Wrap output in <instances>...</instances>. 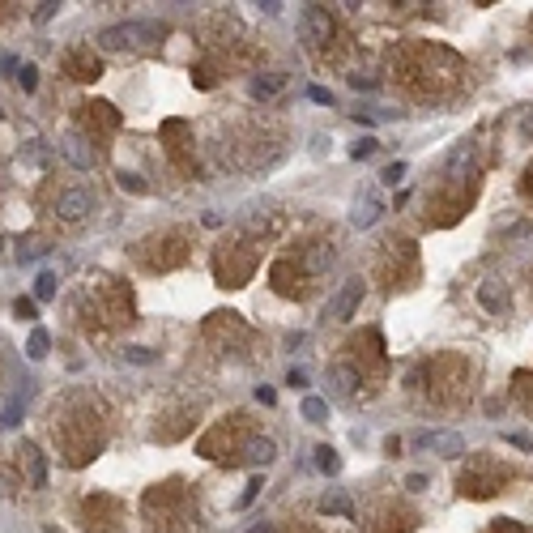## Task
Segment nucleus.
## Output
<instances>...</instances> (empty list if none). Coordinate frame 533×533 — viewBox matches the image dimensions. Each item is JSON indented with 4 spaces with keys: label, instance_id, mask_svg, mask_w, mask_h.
Instances as JSON below:
<instances>
[{
    "label": "nucleus",
    "instance_id": "obj_1",
    "mask_svg": "<svg viewBox=\"0 0 533 533\" xmlns=\"http://www.w3.org/2000/svg\"><path fill=\"white\" fill-rule=\"evenodd\" d=\"M167 39V26L162 21H120V26H107L98 35V43L107 52H120V47H154Z\"/></svg>",
    "mask_w": 533,
    "mask_h": 533
},
{
    "label": "nucleus",
    "instance_id": "obj_2",
    "mask_svg": "<svg viewBox=\"0 0 533 533\" xmlns=\"http://www.w3.org/2000/svg\"><path fill=\"white\" fill-rule=\"evenodd\" d=\"M414 444H418V448H431L436 456H444V461L465 456V436H461V431H418Z\"/></svg>",
    "mask_w": 533,
    "mask_h": 533
},
{
    "label": "nucleus",
    "instance_id": "obj_3",
    "mask_svg": "<svg viewBox=\"0 0 533 533\" xmlns=\"http://www.w3.org/2000/svg\"><path fill=\"white\" fill-rule=\"evenodd\" d=\"M299 30H303V43L324 47L328 39H333V17H328V9H320V5H308L303 17H299Z\"/></svg>",
    "mask_w": 533,
    "mask_h": 533
},
{
    "label": "nucleus",
    "instance_id": "obj_4",
    "mask_svg": "<svg viewBox=\"0 0 533 533\" xmlns=\"http://www.w3.org/2000/svg\"><path fill=\"white\" fill-rule=\"evenodd\" d=\"M90 209H94V192H86V188H68V192H60V200H56V218L68 222V226L86 222Z\"/></svg>",
    "mask_w": 533,
    "mask_h": 533
},
{
    "label": "nucleus",
    "instance_id": "obj_5",
    "mask_svg": "<svg viewBox=\"0 0 533 533\" xmlns=\"http://www.w3.org/2000/svg\"><path fill=\"white\" fill-rule=\"evenodd\" d=\"M359 303H363V277H346V282L337 286V294L328 299V316L350 320L354 312H359Z\"/></svg>",
    "mask_w": 533,
    "mask_h": 533
},
{
    "label": "nucleus",
    "instance_id": "obj_6",
    "mask_svg": "<svg viewBox=\"0 0 533 533\" xmlns=\"http://www.w3.org/2000/svg\"><path fill=\"white\" fill-rule=\"evenodd\" d=\"M380 214H384V200H380V192H363V196L350 205V226H354V231H367V226L380 222Z\"/></svg>",
    "mask_w": 533,
    "mask_h": 533
},
{
    "label": "nucleus",
    "instance_id": "obj_7",
    "mask_svg": "<svg viewBox=\"0 0 533 533\" xmlns=\"http://www.w3.org/2000/svg\"><path fill=\"white\" fill-rule=\"evenodd\" d=\"M60 154L77 167V171H90L94 162H98V154H94V145L86 141V137H77V133H68V137H60Z\"/></svg>",
    "mask_w": 533,
    "mask_h": 533
},
{
    "label": "nucleus",
    "instance_id": "obj_8",
    "mask_svg": "<svg viewBox=\"0 0 533 533\" xmlns=\"http://www.w3.org/2000/svg\"><path fill=\"white\" fill-rule=\"evenodd\" d=\"M273 456H277V444H273L269 436H256V440L243 444V456H239V461H243V465H269Z\"/></svg>",
    "mask_w": 533,
    "mask_h": 533
},
{
    "label": "nucleus",
    "instance_id": "obj_9",
    "mask_svg": "<svg viewBox=\"0 0 533 533\" xmlns=\"http://www.w3.org/2000/svg\"><path fill=\"white\" fill-rule=\"evenodd\" d=\"M333 256H337L333 243H312V247H308V261H303V265H308V273H312V277H320L328 265H333Z\"/></svg>",
    "mask_w": 533,
    "mask_h": 533
},
{
    "label": "nucleus",
    "instance_id": "obj_10",
    "mask_svg": "<svg viewBox=\"0 0 533 533\" xmlns=\"http://www.w3.org/2000/svg\"><path fill=\"white\" fill-rule=\"evenodd\" d=\"M286 90V77L282 73H261L256 82H252V98H277Z\"/></svg>",
    "mask_w": 533,
    "mask_h": 533
},
{
    "label": "nucleus",
    "instance_id": "obj_11",
    "mask_svg": "<svg viewBox=\"0 0 533 533\" xmlns=\"http://www.w3.org/2000/svg\"><path fill=\"white\" fill-rule=\"evenodd\" d=\"M17 452H21V461H26V469H30V487H43V482H47V465H43L39 448L35 444H21Z\"/></svg>",
    "mask_w": 533,
    "mask_h": 533
},
{
    "label": "nucleus",
    "instance_id": "obj_12",
    "mask_svg": "<svg viewBox=\"0 0 533 533\" xmlns=\"http://www.w3.org/2000/svg\"><path fill=\"white\" fill-rule=\"evenodd\" d=\"M320 512H324V516H346V521H354V503H350V495H337V491H333V495L320 499Z\"/></svg>",
    "mask_w": 533,
    "mask_h": 533
},
{
    "label": "nucleus",
    "instance_id": "obj_13",
    "mask_svg": "<svg viewBox=\"0 0 533 533\" xmlns=\"http://www.w3.org/2000/svg\"><path fill=\"white\" fill-rule=\"evenodd\" d=\"M56 290H60V277H56L52 269L35 277V303H47V299H56Z\"/></svg>",
    "mask_w": 533,
    "mask_h": 533
},
{
    "label": "nucleus",
    "instance_id": "obj_14",
    "mask_svg": "<svg viewBox=\"0 0 533 533\" xmlns=\"http://www.w3.org/2000/svg\"><path fill=\"white\" fill-rule=\"evenodd\" d=\"M47 350H52V337H47V328H35L30 342H26V359H47Z\"/></svg>",
    "mask_w": 533,
    "mask_h": 533
},
{
    "label": "nucleus",
    "instance_id": "obj_15",
    "mask_svg": "<svg viewBox=\"0 0 533 533\" xmlns=\"http://www.w3.org/2000/svg\"><path fill=\"white\" fill-rule=\"evenodd\" d=\"M474 158H478V154H474V145H456V149H452V158H448V171H452V175H461V171H469V167H474Z\"/></svg>",
    "mask_w": 533,
    "mask_h": 533
},
{
    "label": "nucleus",
    "instance_id": "obj_16",
    "mask_svg": "<svg viewBox=\"0 0 533 533\" xmlns=\"http://www.w3.org/2000/svg\"><path fill=\"white\" fill-rule=\"evenodd\" d=\"M303 418L308 422H328V401L324 397H303Z\"/></svg>",
    "mask_w": 533,
    "mask_h": 533
},
{
    "label": "nucleus",
    "instance_id": "obj_17",
    "mask_svg": "<svg viewBox=\"0 0 533 533\" xmlns=\"http://www.w3.org/2000/svg\"><path fill=\"white\" fill-rule=\"evenodd\" d=\"M120 354H124V363H133V367H149V363L158 359V354L149 350V346H124Z\"/></svg>",
    "mask_w": 533,
    "mask_h": 533
},
{
    "label": "nucleus",
    "instance_id": "obj_18",
    "mask_svg": "<svg viewBox=\"0 0 533 533\" xmlns=\"http://www.w3.org/2000/svg\"><path fill=\"white\" fill-rule=\"evenodd\" d=\"M316 469H324V474H337V469H342V456H337L333 448H328V444H320V448H316Z\"/></svg>",
    "mask_w": 533,
    "mask_h": 533
},
{
    "label": "nucleus",
    "instance_id": "obj_19",
    "mask_svg": "<svg viewBox=\"0 0 533 533\" xmlns=\"http://www.w3.org/2000/svg\"><path fill=\"white\" fill-rule=\"evenodd\" d=\"M478 299H482V308H491V312H499V308H503V286H495V282H482Z\"/></svg>",
    "mask_w": 533,
    "mask_h": 533
},
{
    "label": "nucleus",
    "instance_id": "obj_20",
    "mask_svg": "<svg viewBox=\"0 0 533 533\" xmlns=\"http://www.w3.org/2000/svg\"><path fill=\"white\" fill-rule=\"evenodd\" d=\"M333 393H337V397H350V393H354V371L333 367Z\"/></svg>",
    "mask_w": 533,
    "mask_h": 533
},
{
    "label": "nucleus",
    "instance_id": "obj_21",
    "mask_svg": "<svg viewBox=\"0 0 533 533\" xmlns=\"http://www.w3.org/2000/svg\"><path fill=\"white\" fill-rule=\"evenodd\" d=\"M43 252H47V247H43L39 239H26V243L17 247V261H21V265H30V261H39V256H43Z\"/></svg>",
    "mask_w": 533,
    "mask_h": 533
},
{
    "label": "nucleus",
    "instance_id": "obj_22",
    "mask_svg": "<svg viewBox=\"0 0 533 533\" xmlns=\"http://www.w3.org/2000/svg\"><path fill=\"white\" fill-rule=\"evenodd\" d=\"M261 487H265V478H252V482H247V487H243V495L235 499V507H239V512H243V507H252V499H256V495H261Z\"/></svg>",
    "mask_w": 533,
    "mask_h": 533
},
{
    "label": "nucleus",
    "instance_id": "obj_23",
    "mask_svg": "<svg viewBox=\"0 0 533 533\" xmlns=\"http://www.w3.org/2000/svg\"><path fill=\"white\" fill-rule=\"evenodd\" d=\"M56 13H60V0H43V5H35V21H39V26H47Z\"/></svg>",
    "mask_w": 533,
    "mask_h": 533
},
{
    "label": "nucleus",
    "instance_id": "obj_24",
    "mask_svg": "<svg viewBox=\"0 0 533 533\" xmlns=\"http://www.w3.org/2000/svg\"><path fill=\"white\" fill-rule=\"evenodd\" d=\"M375 149H380V141H375V137H363L359 145L350 149V158H354V162H363V158H371V154H375Z\"/></svg>",
    "mask_w": 533,
    "mask_h": 533
},
{
    "label": "nucleus",
    "instance_id": "obj_25",
    "mask_svg": "<svg viewBox=\"0 0 533 533\" xmlns=\"http://www.w3.org/2000/svg\"><path fill=\"white\" fill-rule=\"evenodd\" d=\"M120 188H124V192H133V196H145V192H149L141 175H124V171H120Z\"/></svg>",
    "mask_w": 533,
    "mask_h": 533
},
{
    "label": "nucleus",
    "instance_id": "obj_26",
    "mask_svg": "<svg viewBox=\"0 0 533 533\" xmlns=\"http://www.w3.org/2000/svg\"><path fill=\"white\" fill-rule=\"evenodd\" d=\"M17 82H21V90L30 94V90L39 86V68H35V64H21V68H17Z\"/></svg>",
    "mask_w": 533,
    "mask_h": 533
},
{
    "label": "nucleus",
    "instance_id": "obj_27",
    "mask_svg": "<svg viewBox=\"0 0 533 533\" xmlns=\"http://www.w3.org/2000/svg\"><path fill=\"white\" fill-rule=\"evenodd\" d=\"M405 171H410V167L397 158V162H389V167H384V175H380V180H384V184H401V180H405Z\"/></svg>",
    "mask_w": 533,
    "mask_h": 533
},
{
    "label": "nucleus",
    "instance_id": "obj_28",
    "mask_svg": "<svg viewBox=\"0 0 533 533\" xmlns=\"http://www.w3.org/2000/svg\"><path fill=\"white\" fill-rule=\"evenodd\" d=\"M13 316L17 320H35V299H17L13 303Z\"/></svg>",
    "mask_w": 533,
    "mask_h": 533
},
{
    "label": "nucleus",
    "instance_id": "obj_29",
    "mask_svg": "<svg viewBox=\"0 0 533 533\" xmlns=\"http://www.w3.org/2000/svg\"><path fill=\"white\" fill-rule=\"evenodd\" d=\"M21 422V405L13 401V405H5V414H0V427H17Z\"/></svg>",
    "mask_w": 533,
    "mask_h": 533
},
{
    "label": "nucleus",
    "instance_id": "obj_30",
    "mask_svg": "<svg viewBox=\"0 0 533 533\" xmlns=\"http://www.w3.org/2000/svg\"><path fill=\"white\" fill-rule=\"evenodd\" d=\"M286 384H290V389H308V371H303V367H290V371H286Z\"/></svg>",
    "mask_w": 533,
    "mask_h": 533
},
{
    "label": "nucleus",
    "instance_id": "obj_31",
    "mask_svg": "<svg viewBox=\"0 0 533 533\" xmlns=\"http://www.w3.org/2000/svg\"><path fill=\"white\" fill-rule=\"evenodd\" d=\"M427 487H431L427 474H410V478H405V491H414V495H418V491H427Z\"/></svg>",
    "mask_w": 533,
    "mask_h": 533
},
{
    "label": "nucleus",
    "instance_id": "obj_32",
    "mask_svg": "<svg viewBox=\"0 0 533 533\" xmlns=\"http://www.w3.org/2000/svg\"><path fill=\"white\" fill-rule=\"evenodd\" d=\"M308 98H312V103H320V107H328V103H333V94H328L324 86H312V90H308Z\"/></svg>",
    "mask_w": 533,
    "mask_h": 533
},
{
    "label": "nucleus",
    "instance_id": "obj_33",
    "mask_svg": "<svg viewBox=\"0 0 533 533\" xmlns=\"http://www.w3.org/2000/svg\"><path fill=\"white\" fill-rule=\"evenodd\" d=\"M507 444H516V448H533V436H525V431H507Z\"/></svg>",
    "mask_w": 533,
    "mask_h": 533
},
{
    "label": "nucleus",
    "instance_id": "obj_34",
    "mask_svg": "<svg viewBox=\"0 0 533 533\" xmlns=\"http://www.w3.org/2000/svg\"><path fill=\"white\" fill-rule=\"evenodd\" d=\"M256 401H261V405H273V401H277V393H273V389H256Z\"/></svg>",
    "mask_w": 533,
    "mask_h": 533
},
{
    "label": "nucleus",
    "instance_id": "obj_35",
    "mask_svg": "<svg viewBox=\"0 0 533 533\" xmlns=\"http://www.w3.org/2000/svg\"><path fill=\"white\" fill-rule=\"evenodd\" d=\"M350 86H354V90H371L375 82H371V77H363V73H359V77H350Z\"/></svg>",
    "mask_w": 533,
    "mask_h": 533
},
{
    "label": "nucleus",
    "instance_id": "obj_36",
    "mask_svg": "<svg viewBox=\"0 0 533 533\" xmlns=\"http://www.w3.org/2000/svg\"><path fill=\"white\" fill-rule=\"evenodd\" d=\"M26 162H43V149H39V141H35V145L26 149Z\"/></svg>",
    "mask_w": 533,
    "mask_h": 533
},
{
    "label": "nucleus",
    "instance_id": "obj_37",
    "mask_svg": "<svg viewBox=\"0 0 533 533\" xmlns=\"http://www.w3.org/2000/svg\"><path fill=\"white\" fill-rule=\"evenodd\" d=\"M247 533H273V525H269V521H261V525H252Z\"/></svg>",
    "mask_w": 533,
    "mask_h": 533
},
{
    "label": "nucleus",
    "instance_id": "obj_38",
    "mask_svg": "<svg viewBox=\"0 0 533 533\" xmlns=\"http://www.w3.org/2000/svg\"><path fill=\"white\" fill-rule=\"evenodd\" d=\"M0 115H5V107H0Z\"/></svg>",
    "mask_w": 533,
    "mask_h": 533
}]
</instances>
